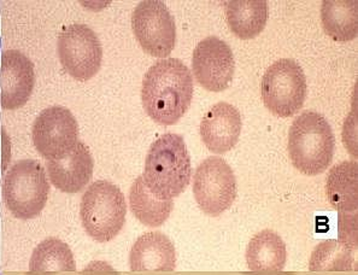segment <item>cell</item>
Here are the masks:
<instances>
[{
	"mask_svg": "<svg viewBox=\"0 0 358 275\" xmlns=\"http://www.w3.org/2000/svg\"><path fill=\"white\" fill-rule=\"evenodd\" d=\"M31 272H75L76 263L69 246L57 238L41 241L31 255Z\"/></svg>",
	"mask_w": 358,
	"mask_h": 275,
	"instance_id": "44dd1931",
	"label": "cell"
},
{
	"mask_svg": "<svg viewBox=\"0 0 358 275\" xmlns=\"http://www.w3.org/2000/svg\"><path fill=\"white\" fill-rule=\"evenodd\" d=\"M193 97L191 71L178 58L155 63L145 74L141 101L155 122L171 126L187 111Z\"/></svg>",
	"mask_w": 358,
	"mask_h": 275,
	"instance_id": "6da1fadb",
	"label": "cell"
},
{
	"mask_svg": "<svg viewBox=\"0 0 358 275\" xmlns=\"http://www.w3.org/2000/svg\"><path fill=\"white\" fill-rule=\"evenodd\" d=\"M287 251L284 241L271 230L257 233L246 249V262L250 271H282Z\"/></svg>",
	"mask_w": 358,
	"mask_h": 275,
	"instance_id": "ac0fdd59",
	"label": "cell"
},
{
	"mask_svg": "<svg viewBox=\"0 0 358 275\" xmlns=\"http://www.w3.org/2000/svg\"><path fill=\"white\" fill-rule=\"evenodd\" d=\"M35 85L33 62L17 50L1 55L0 103L3 109L16 110L29 101Z\"/></svg>",
	"mask_w": 358,
	"mask_h": 275,
	"instance_id": "4fadbf2b",
	"label": "cell"
},
{
	"mask_svg": "<svg viewBox=\"0 0 358 275\" xmlns=\"http://www.w3.org/2000/svg\"><path fill=\"white\" fill-rule=\"evenodd\" d=\"M58 57L63 69L78 81H87L101 70L103 48L86 24H71L58 36Z\"/></svg>",
	"mask_w": 358,
	"mask_h": 275,
	"instance_id": "52a82bcc",
	"label": "cell"
},
{
	"mask_svg": "<svg viewBox=\"0 0 358 275\" xmlns=\"http://www.w3.org/2000/svg\"><path fill=\"white\" fill-rule=\"evenodd\" d=\"M126 197L114 183L98 180L83 193L80 216L85 231L94 241L114 239L126 223Z\"/></svg>",
	"mask_w": 358,
	"mask_h": 275,
	"instance_id": "277c9868",
	"label": "cell"
},
{
	"mask_svg": "<svg viewBox=\"0 0 358 275\" xmlns=\"http://www.w3.org/2000/svg\"><path fill=\"white\" fill-rule=\"evenodd\" d=\"M358 4L356 0H324L321 18L324 31L336 41H350L357 36Z\"/></svg>",
	"mask_w": 358,
	"mask_h": 275,
	"instance_id": "ffe728a7",
	"label": "cell"
},
{
	"mask_svg": "<svg viewBox=\"0 0 358 275\" xmlns=\"http://www.w3.org/2000/svg\"><path fill=\"white\" fill-rule=\"evenodd\" d=\"M226 20L238 38L254 39L266 27L268 4L264 0H231L226 3Z\"/></svg>",
	"mask_w": 358,
	"mask_h": 275,
	"instance_id": "e0dca14e",
	"label": "cell"
},
{
	"mask_svg": "<svg viewBox=\"0 0 358 275\" xmlns=\"http://www.w3.org/2000/svg\"><path fill=\"white\" fill-rule=\"evenodd\" d=\"M31 136L35 149L46 161L59 160L79 143V125L69 109L50 106L38 115Z\"/></svg>",
	"mask_w": 358,
	"mask_h": 275,
	"instance_id": "9c48e42d",
	"label": "cell"
},
{
	"mask_svg": "<svg viewBox=\"0 0 358 275\" xmlns=\"http://www.w3.org/2000/svg\"><path fill=\"white\" fill-rule=\"evenodd\" d=\"M192 69L196 81L206 90L222 92L231 83L236 61L227 43L209 36L194 48Z\"/></svg>",
	"mask_w": 358,
	"mask_h": 275,
	"instance_id": "7c38bea8",
	"label": "cell"
},
{
	"mask_svg": "<svg viewBox=\"0 0 358 275\" xmlns=\"http://www.w3.org/2000/svg\"><path fill=\"white\" fill-rule=\"evenodd\" d=\"M334 146L332 127L322 115L306 111L293 121L289 133V158L303 174L314 176L327 171Z\"/></svg>",
	"mask_w": 358,
	"mask_h": 275,
	"instance_id": "3957f363",
	"label": "cell"
},
{
	"mask_svg": "<svg viewBox=\"0 0 358 275\" xmlns=\"http://www.w3.org/2000/svg\"><path fill=\"white\" fill-rule=\"evenodd\" d=\"M191 175V157L182 136L166 133L153 141L141 175L153 195L173 201L186 190Z\"/></svg>",
	"mask_w": 358,
	"mask_h": 275,
	"instance_id": "7a4b0ae2",
	"label": "cell"
},
{
	"mask_svg": "<svg viewBox=\"0 0 358 275\" xmlns=\"http://www.w3.org/2000/svg\"><path fill=\"white\" fill-rule=\"evenodd\" d=\"M263 103L279 118H289L301 109L306 97V78L297 62L282 58L274 62L263 75Z\"/></svg>",
	"mask_w": 358,
	"mask_h": 275,
	"instance_id": "8992f818",
	"label": "cell"
},
{
	"mask_svg": "<svg viewBox=\"0 0 358 275\" xmlns=\"http://www.w3.org/2000/svg\"><path fill=\"white\" fill-rule=\"evenodd\" d=\"M131 28L140 46L150 56L166 58L174 50V17L163 1H141L131 15Z\"/></svg>",
	"mask_w": 358,
	"mask_h": 275,
	"instance_id": "30bf717a",
	"label": "cell"
},
{
	"mask_svg": "<svg viewBox=\"0 0 358 275\" xmlns=\"http://www.w3.org/2000/svg\"><path fill=\"white\" fill-rule=\"evenodd\" d=\"M129 206L133 215L143 225L159 227L171 214L174 202L158 198L146 186L143 176H138L129 191Z\"/></svg>",
	"mask_w": 358,
	"mask_h": 275,
	"instance_id": "d6986e66",
	"label": "cell"
},
{
	"mask_svg": "<svg viewBox=\"0 0 358 275\" xmlns=\"http://www.w3.org/2000/svg\"><path fill=\"white\" fill-rule=\"evenodd\" d=\"M193 193L206 214L216 218L236 201V179L227 162L220 157L206 158L196 168Z\"/></svg>",
	"mask_w": 358,
	"mask_h": 275,
	"instance_id": "ba28073f",
	"label": "cell"
},
{
	"mask_svg": "<svg viewBox=\"0 0 358 275\" xmlns=\"http://www.w3.org/2000/svg\"><path fill=\"white\" fill-rule=\"evenodd\" d=\"M129 263L133 272L174 271V244L161 232H148L133 245Z\"/></svg>",
	"mask_w": 358,
	"mask_h": 275,
	"instance_id": "2e32d148",
	"label": "cell"
},
{
	"mask_svg": "<svg viewBox=\"0 0 358 275\" xmlns=\"http://www.w3.org/2000/svg\"><path fill=\"white\" fill-rule=\"evenodd\" d=\"M48 173L36 160H20L6 171L3 199L10 213L20 220L39 216L48 203Z\"/></svg>",
	"mask_w": 358,
	"mask_h": 275,
	"instance_id": "5b68a950",
	"label": "cell"
},
{
	"mask_svg": "<svg viewBox=\"0 0 358 275\" xmlns=\"http://www.w3.org/2000/svg\"><path fill=\"white\" fill-rule=\"evenodd\" d=\"M0 50H1V38H0Z\"/></svg>",
	"mask_w": 358,
	"mask_h": 275,
	"instance_id": "603a6c76",
	"label": "cell"
},
{
	"mask_svg": "<svg viewBox=\"0 0 358 275\" xmlns=\"http://www.w3.org/2000/svg\"><path fill=\"white\" fill-rule=\"evenodd\" d=\"M326 195L339 213L341 243L349 249L357 246V162L344 161L333 167L327 176Z\"/></svg>",
	"mask_w": 358,
	"mask_h": 275,
	"instance_id": "8fae6325",
	"label": "cell"
},
{
	"mask_svg": "<svg viewBox=\"0 0 358 275\" xmlns=\"http://www.w3.org/2000/svg\"><path fill=\"white\" fill-rule=\"evenodd\" d=\"M48 179L53 186L66 193H79L92 179L94 161L86 145L79 141L66 157L45 162Z\"/></svg>",
	"mask_w": 358,
	"mask_h": 275,
	"instance_id": "5bb4252c",
	"label": "cell"
},
{
	"mask_svg": "<svg viewBox=\"0 0 358 275\" xmlns=\"http://www.w3.org/2000/svg\"><path fill=\"white\" fill-rule=\"evenodd\" d=\"M352 261L351 249L336 241H324L320 244L311 256V271L328 269H348Z\"/></svg>",
	"mask_w": 358,
	"mask_h": 275,
	"instance_id": "7402d4cb",
	"label": "cell"
},
{
	"mask_svg": "<svg viewBox=\"0 0 358 275\" xmlns=\"http://www.w3.org/2000/svg\"><path fill=\"white\" fill-rule=\"evenodd\" d=\"M241 127V113L228 103H217L201 120V140L214 153H228L238 143Z\"/></svg>",
	"mask_w": 358,
	"mask_h": 275,
	"instance_id": "9a60e30c",
	"label": "cell"
}]
</instances>
